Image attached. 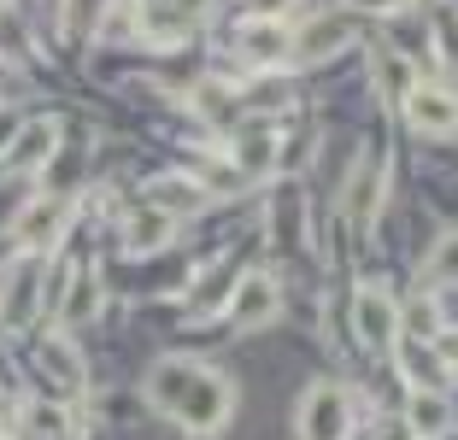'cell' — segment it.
<instances>
[{
	"label": "cell",
	"mask_w": 458,
	"mask_h": 440,
	"mask_svg": "<svg viewBox=\"0 0 458 440\" xmlns=\"http://www.w3.org/2000/svg\"><path fill=\"white\" fill-rule=\"evenodd\" d=\"M54 147H59V123H54V118L24 123V130H18L13 141H6V171H18V176L41 171V165L54 159Z\"/></svg>",
	"instance_id": "cell-10"
},
{
	"label": "cell",
	"mask_w": 458,
	"mask_h": 440,
	"mask_svg": "<svg viewBox=\"0 0 458 440\" xmlns=\"http://www.w3.org/2000/svg\"><path fill=\"white\" fill-rule=\"evenodd\" d=\"M95 6H100V0H71V30H77V36L89 30V18H95Z\"/></svg>",
	"instance_id": "cell-24"
},
{
	"label": "cell",
	"mask_w": 458,
	"mask_h": 440,
	"mask_svg": "<svg viewBox=\"0 0 458 440\" xmlns=\"http://www.w3.org/2000/svg\"><path fill=\"white\" fill-rule=\"evenodd\" d=\"M65 217H71V206L59 200V194H47V200H36V206L18 212V241H24V247H47V241L65 229Z\"/></svg>",
	"instance_id": "cell-14"
},
{
	"label": "cell",
	"mask_w": 458,
	"mask_h": 440,
	"mask_svg": "<svg viewBox=\"0 0 458 440\" xmlns=\"http://www.w3.org/2000/svg\"><path fill=\"white\" fill-rule=\"evenodd\" d=\"M377 77H382V89H388V94H400V100H405L411 89H418V71L405 65V59L394 54V47H377Z\"/></svg>",
	"instance_id": "cell-19"
},
{
	"label": "cell",
	"mask_w": 458,
	"mask_h": 440,
	"mask_svg": "<svg viewBox=\"0 0 458 440\" xmlns=\"http://www.w3.org/2000/svg\"><path fill=\"white\" fill-rule=\"evenodd\" d=\"M435 41H441V59L458 71V13H441V18H435Z\"/></svg>",
	"instance_id": "cell-23"
},
{
	"label": "cell",
	"mask_w": 458,
	"mask_h": 440,
	"mask_svg": "<svg viewBox=\"0 0 458 440\" xmlns=\"http://www.w3.org/2000/svg\"><path fill=\"white\" fill-rule=\"evenodd\" d=\"M352 428V400L335 382H318L300 405V440H347Z\"/></svg>",
	"instance_id": "cell-3"
},
{
	"label": "cell",
	"mask_w": 458,
	"mask_h": 440,
	"mask_svg": "<svg viewBox=\"0 0 458 440\" xmlns=\"http://www.w3.org/2000/svg\"><path fill=\"white\" fill-rule=\"evenodd\" d=\"M141 6H148V13H159V6H171V0H141Z\"/></svg>",
	"instance_id": "cell-28"
},
{
	"label": "cell",
	"mask_w": 458,
	"mask_h": 440,
	"mask_svg": "<svg viewBox=\"0 0 458 440\" xmlns=\"http://www.w3.org/2000/svg\"><path fill=\"white\" fill-rule=\"evenodd\" d=\"M276 6H283V0H247V13H253V18H276Z\"/></svg>",
	"instance_id": "cell-27"
},
{
	"label": "cell",
	"mask_w": 458,
	"mask_h": 440,
	"mask_svg": "<svg viewBox=\"0 0 458 440\" xmlns=\"http://www.w3.org/2000/svg\"><path fill=\"white\" fill-rule=\"evenodd\" d=\"M400 329H411V334H441V323H435V300H411L405 306V317H400Z\"/></svg>",
	"instance_id": "cell-21"
},
{
	"label": "cell",
	"mask_w": 458,
	"mask_h": 440,
	"mask_svg": "<svg viewBox=\"0 0 458 440\" xmlns=\"http://www.w3.org/2000/svg\"><path fill=\"white\" fill-rule=\"evenodd\" d=\"M0 54L6 59H24V24L13 18V6L0 0Z\"/></svg>",
	"instance_id": "cell-22"
},
{
	"label": "cell",
	"mask_w": 458,
	"mask_h": 440,
	"mask_svg": "<svg viewBox=\"0 0 458 440\" xmlns=\"http://www.w3.org/2000/svg\"><path fill=\"white\" fill-rule=\"evenodd\" d=\"M435 352H441L446 364H458V329H441V334H435Z\"/></svg>",
	"instance_id": "cell-25"
},
{
	"label": "cell",
	"mask_w": 458,
	"mask_h": 440,
	"mask_svg": "<svg viewBox=\"0 0 458 440\" xmlns=\"http://www.w3.org/2000/svg\"><path fill=\"white\" fill-rule=\"evenodd\" d=\"M206 194H212V188L194 182V176H159V182L148 188V206H153V212H165V217H189V212H200V206H206Z\"/></svg>",
	"instance_id": "cell-11"
},
{
	"label": "cell",
	"mask_w": 458,
	"mask_h": 440,
	"mask_svg": "<svg viewBox=\"0 0 458 440\" xmlns=\"http://www.w3.org/2000/svg\"><path fill=\"white\" fill-rule=\"evenodd\" d=\"M229 159H235V176H242V182L270 176L276 159H283V135H276V123H265V118L235 123V135H229Z\"/></svg>",
	"instance_id": "cell-2"
},
{
	"label": "cell",
	"mask_w": 458,
	"mask_h": 440,
	"mask_svg": "<svg viewBox=\"0 0 458 440\" xmlns=\"http://www.w3.org/2000/svg\"><path fill=\"white\" fill-rule=\"evenodd\" d=\"M382 194H388V182H382V165L364 153V159L352 165L347 188H341V212H347V224H352V229H370V224H377V212H382Z\"/></svg>",
	"instance_id": "cell-6"
},
{
	"label": "cell",
	"mask_w": 458,
	"mask_h": 440,
	"mask_svg": "<svg viewBox=\"0 0 458 440\" xmlns=\"http://www.w3.org/2000/svg\"><path fill=\"white\" fill-rule=\"evenodd\" d=\"M65 323H89L100 311V276L95 270H71V282H65Z\"/></svg>",
	"instance_id": "cell-15"
},
{
	"label": "cell",
	"mask_w": 458,
	"mask_h": 440,
	"mask_svg": "<svg viewBox=\"0 0 458 440\" xmlns=\"http://www.w3.org/2000/svg\"><path fill=\"white\" fill-rule=\"evenodd\" d=\"M352 329H359V341L370 352H388L394 341H400V306H394L377 282H364V288L352 293Z\"/></svg>",
	"instance_id": "cell-4"
},
{
	"label": "cell",
	"mask_w": 458,
	"mask_h": 440,
	"mask_svg": "<svg viewBox=\"0 0 458 440\" xmlns=\"http://www.w3.org/2000/svg\"><path fill=\"white\" fill-rule=\"evenodd\" d=\"M405 423H411V435H418V440H435L446 428V400L435 393V387H418L411 405H405Z\"/></svg>",
	"instance_id": "cell-16"
},
{
	"label": "cell",
	"mask_w": 458,
	"mask_h": 440,
	"mask_svg": "<svg viewBox=\"0 0 458 440\" xmlns=\"http://www.w3.org/2000/svg\"><path fill=\"white\" fill-rule=\"evenodd\" d=\"M352 13H400L405 0H347Z\"/></svg>",
	"instance_id": "cell-26"
},
{
	"label": "cell",
	"mask_w": 458,
	"mask_h": 440,
	"mask_svg": "<svg viewBox=\"0 0 458 440\" xmlns=\"http://www.w3.org/2000/svg\"><path fill=\"white\" fill-rule=\"evenodd\" d=\"M429 282H458V229H446L441 241L429 247Z\"/></svg>",
	"instance_id": "cell-20"
},
{
	"label": "cell",
	"mask_w": 458,
	"mask_h": 440,
	"mask_svg": "<svg viewBox=\"0 0 458 440\" xmlns=\"http://www.w3.org/2000/svg\"><path fill=\"white\" fill-rule=\"evenodd\" d=\"M148 400L159 405V411H171L182 428H194V435H217V428L229 423L235 387L217 370L194 364V359H159L148 370Z\"/></svg>",
	"instance_id": "cell-1"
},
{
	"label": "cell",
	"mask_w": 458,
	"mask_h": 440,
	"mask_svg": "<svg viewBox=\"0 0 458 440\" xmlns=\"http://www.w3.org/2000/svg\"><path fill=\"white\" fill-rule=\"evenodd\" d=\"M405 123L423 135H458V94L441 82H418L405 94Z\"/></svg>",
	"instance_id": "cell-5"
},
{
	"label": "cell",
	"mask_w": 458,
	"mask_h": 440,
	"mask_svg": "<svg viewBox=\"0 0 458 440\" xmlns=\"http://www.w3.org/2000/svg\"><path fill=\"white\" fill-rule=\"evenodd\" d=\"M24 428H30V440H71V411L54 400H41L24 411Z\"/></svg>",
	"instance_id": "cell-17"
},
{
	"label": "cell",
	"mask_w": 458,
	"mask_h": 440,
	"mask_svg": "<svg viewBox=\"0 0 458 440\" xmlns=\"http://www.w3.org/2000/svg\"><path fill=\"white\" fill-rule=\"evenodd\" d=\"M347 41H352V24H347V18L318 13L311 24H300V36H294V65H324V59H335Z\"/></svg>",
	"instance_id": "cell-9"
},
{
	"label": "cell",
	"mask_w": 458,
	"mask_h": 440,
	"mask_svg": "<svg viewBox=\"0 0 458 440\" xmlns=\"http://www.w3.org/2000/svg\"><path fill=\"white\" fill-rule=\"evenodd\" d=\"M41 370L54 376L65 393H82V364H77V352H71L65 341H47V347H41Z\"/></svg>",
	"instance_id": "cell-18"
},
{
	"label": "cell",
	"mask_w": 458,
	"mask_h": 440,
	"mask_svg": "<svg viewBox=\"0 0 458 440\" xmlns=\"http://www.w3.org/2000/svg\"><path fill=\"white\" fill-rule=\"evenodd\" d=\"M242 59L259 65V71L288 65V59H294V30H288L283 18H247L242 24Z\"/></svg>",
	"instance_id": "cell-7"
},
{
	"label": "cell",
	"mask_w": 458,
	"mask_h": 440,
	"mask_svg": "<svg viewBox=\"0 0 458 440\" xmlns=\"http://www.w3.org/2000/svg\"><path fill=\"white\" fill-rule=\"evenodd\" d=\"M194 112H200L212 130H235V123H242V94L229 89V82H217V77H200L194 82Z\"/></svg>",
	"instance_id": "cell-13"
},
{
	"label": "cell",
	"mask_w": 458,
	"mask_h": 440,
	"mask_svg": "<svg viewBox=\"0 0 458 440\" xmlns=\"http://www.w3.org/2000/svg\"><path fill=\"white\" fill-rule=\"evenodd\" d=\"M276 306H283V288H276V276L270 270H247V276H235V293H229V317L235 323H270L276 317Z\"/></svg>",
	"instance_id": "cell-8"
},
{
	"label": "cell",
	"mask_w": 458,
	"mask_h": 440,
	"mask_svg": "<svg viewBox=\"0 0 458 440\" xmlns=\"http://www.w3.org/2000/svg\"><path fill=\"white\" fill-rule=\"evenodd\" d=\"M171 235H176V217L141 206V212H130V224H123V253L148 258V253H159V247H171Z\"/></svg>",
	"instance_id": "cell-12"
}]
</instances>
